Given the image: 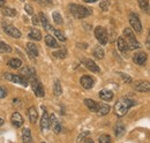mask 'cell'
<instances>
[{"label": "cell", "instance_id": "cell-51", "mask_svg": "<svg viewBox=\"0 0 150 143\" xmlns=\"http://www.w3.org/2000/svg\"><path fill=\"white\" fill-rule=\"evenodd\" d=\"M40 143H45V142H40Z\"/></svg>", "mask_w": 150, "mask_h": 143}, {"label": "cell", "instance_id": "cell-13", "mask_svg": "<svg viewBox=\"0 0 150 143\" xmlns=\"http://www.w3.org/2000/svg\"><path fill=\"white\" fill-rule=\"evenodd\" d=\"M82 62L86 66V68L89 69L90 72H94V73H99L100 72V68L98 67V65H96V62L93 61L91 59H83Z\"/></svg>", "mask_w": 150, "mask_h": 143}, {"label": "cell", "instance_id": "cell-47", "mask_svg": "<svg viewBox=\"0 0 150 143\" xmlns=\"http://www.w3.org/2000/svg\"><path fill=\"white\" fill-rule=\"evenodd\" d=\"M147 47H148V49L150 47V44H149V36H148V38H147Z\"/></svg>", "mask_w": 150, "mask_h": 143}, {"label": "cell", "instance_id": "cell-32", "mask_svg": "<svg viewBox=\"0 0 150 143\" xmlns=\"http://www.w3.org/2000/svg\"><path fill=\"white\" fill-rule=\"evenodd\" d=\"M124 133H125V127L122 124H117L115 126V136L117 137H120V136H122L124 135Z\"/></svg>", "mask_w": 150, "mask_h": 143}, {"label": "cell", "instance_id": "cell-49", "mask_svg": "<svg viewBox=\"0 0 150 143\" xmlns=\"http://www.w3.org/2000/svg\"><path fill=\"white\" fill-rule=\"evenodd\" d=\"M2 125H4V120L0 118V126H2Z\"/></svg>", "mask_w": 150, "mask_h": 143}, {"label": "cell", "instance_id": "cell-36", "mask_svg": "<svg viewBox=\"0 0 150 143\" xmlns=\"http://www.w3.org/2000/svg\"><path fill=\"white\" fill-rule=\"evenodd\" d=\"M109 6H110L109 0H103V1H100V4H99L100 9H102V11H104V12H106V11L109 9Z\"/></svg>", "mask_w": 150, "mask_h": 143}, {"label": "cell", "instance_id": "cell-39", "mask_svg": "<svg viewBox=\"0 0 150 143\" xmlns=\"http://www.w3.org/2000/svg\"><path fill=\"white\" fill-rule=\"evenodd\" d=\"M121 77H122V80L125 81V82H127V83H132V77L131 76H128V75H126V74H124V73H118Z\"/></svg>", "mask_w": 150, "mask_h": 143}, {"label": "cell", "instance_id": "cell-8", "mask_svg": "<svg viewBox=\"0 0 150 143\" xmlns=\"http://www.w3.org/2000/svg\"><path fill=\"white\" fill-rule=\"evenodd\" d=\"M30 82H31V87H33V90H34L35 95H36L37 97H44V95H45V92H44V88H43L42 83L38 81L37 77H35V79H34V80H31Z\"/></svg>", "mask_w": 150, "mask_h": 143}, {"label": "cell", "instance_id": "cell-40", "mask_svg": "<svg viewBox=\"0 0 150 143\" xmlns=\"http://www.w3.org/2000/svg\"><path fill=\"white\" fill-rule=\"evenodd\" d=\"M87 136H89V132H83V133H81V134L79 135V137H77V142H82V141L84 140V137H87Z\"/></svg>", "mask_w": 150, "mask_h": 143}, {"label": "cell", "instance_id": "cell-23", "mask_svg": "<svg viewBox=\"0 0 150 143\" xmlns=\"http://www.w3.org/2000/svg\"><path fill=\"white\" fill-rule=\"evenodd\" d=\"M28 115H29V120H30L33 124H35V122L37 121L38 113H37V111H36V108L34 106H31L28 110Z\"/></svg>", "mask_w": 150, "mask_h": 143}, {"label": "cell", "instance_id": "cell-20", "mask_svg": "<svg viewBox=\"0 0 150 143\" xmlns=\"http://www.w3.org/2000/svg\"><path fill=\"white\" fill-rule=\"evenodd\" d=\"M45 43H46V45H47L49 47H52V49H57V47H59V45H58V43H57L56 38H54V37H52L51 35L45 36Z\"/></svg>", "mask_w": 150, "mask_h": 143}, {"label": "cell", "instance_id": "cell-19", "mask_svg": "<svg viewBox=\"0 0 150 143\" xmlns=\"http://www.w3.org/2000/svg\"><path fill=\"white\" fill-rule=\"evenodd\" d=\"M27 52L30 54L31 57H34V58L38 57L37 45H35L34 43H28V44H27Z\"/></svg>", "mask_w": 150, "mask_h": 143}, {"label": "cell", "instance_id": "cell-9", "mask_svg": "<svg viewBox=\"0 0 150 143\" xmlns=\"http://www.w3.org/2000/svg\"><path fill=\"white\" fill-rule=\"evenodd\" d=\"M80 83H81V86H82L84 89L89 90L94 87L95 80L91 77V76H89V75H84V76H82V77H81Z\"/></svg>", "mask_w": 150, "mask_h": 143}, {"label": "cell", "instance_id": "cell-46", "mask_svg": "<svg viewBox=\"0 0 150 143\" xmlns=\"http://www.w3.org/2000/svg\"><path fill=\"white\" fill-rule=\"evenodd\" d=\"M84 2H88V4H93V2H96L97 0H83Z\"/></svg>", "mask_w": 150, "mask_h": 143}, {"label": "cell", "instance_id": "cell-42", "mask_svg": "<svg viewBox=\"0 0 150 143\" xmlns=\"http://www.w3.org/2000/svg\"><path fill=\"white\" fill-rule=\"evenodd\" d=\"M24 9H25V12H27L28 14H30V15L34 14V9H33V7H31L30 5H25V6H24Z\"/></svg>", "mask_w": 150, "mask_h": 143}, {"label": "cell", "instance_id": "cell-16", "mask_svg": "<svg viewBox=\"0 0 150 143\" xmlns=\"http://www.w3.org/2000/svg\"><path fill=\"white\" fill-rule=\"evenodd\" d=\"M42 108H43V115L40 118V128L47 129L49 128V114H47V111L45 110V107L42 106Z\"/></svg>", "mask_w": 150, "mask_h": 143}, {"label": "cell", "instance_id": "cell-3", "mask_svg": "<svg viewBox=\"0 0 150 143\" xmlns=\"http://www.w3.org/2000/svg\"><path fill=\"white\" fill-rule=\"evenodd\" d=\"M124 36L126 37V43H127L129 50H136V49H140V47H141V44L136 40L135 35H134V33L132 31V29L126 28V29L124 30Z\"/></svg>", "mask_w": 150, "mask_h": 143}, {"label": "cell", "instance_id": "cell-28", "mask_svg": "<svg viewBox=\"0 0 150 143\" xmlns=\"http://www.w3.org/2000/svg\"><path fill=\"white\" fill-rule=\"evenodd\" d=\"M21 65H22V61L18 59V58H13V59H11L9 61H8V66L11 67V68H14V69H18L21 67Z\"/></svg>", "mask_w": 150, "mask_h": 143}, {"label": "cell", "instance_id": "cell-50", "mask_svg": "<svg viewBox=\"0 0 150 143\" xmlns=\"http://www.w3.org/2000/svg\"><path fill=\"white\" fill-rule=\"evenodd\" d=\"M47 4H52V0H45Z\"/></svg>", "mask_w": 150, "mask_h": 143}, {"label": "cell", "instance_id": "cell-29", "mask_svg": "<svg viewBox=\"0 0 150 143\" xmlns=\"http://www.w3.org/2000/svg\"><path fill=\"white\" fill-rule=\"evenodd\" d=\"M93 55H94L96 59H103L104 58V51L100 46H96L94 50H93Z\"/></svg>", "mask_w": 150, "mask_h": 143}, {"label": "cell", "instance_id": "cell-43", "mask_svg": "<svg viewBox=\"0 0 150 143\" xmlns=\"http://www.w3.org/2000/svg\"><path fill=\"white\" fill-rule=\"evenodd\" d=\"M33 23H34L35 25L40 24V22H39V18H38V16H36V15H34V18H33Z\"/></svg>", "mask_w": 150, "mask_h": 143}, {"label": "cell", "instance_id": "cell-10", "mask_svg": "<svg viewBox=\"0 0 150 143\" xmlns=\"http://www.w3.org/2000/svg\"><path fill=\"white\" fill-rule=\"evenodd\" d=\"M20 74H21V76L22 77H24V79H27V80H34L35 77H36V75H35V71L34 69H31L30 67H27V66H24L23 68H21L20 69Z\"/></svg>", "mask_w": 150, "mask_h": 143}, {"label": "cell", "instance_id": "cell-18", "mask_svg": "<svg viewBox=\"0 0 150 143\" xmlns=\"http://www.w3.org/2000/svg\"><path fill=\"white\" fill-rule=\"evenodd\" d=\"M38 18H39V22H40V24L43 25V28H44L45 30H53V28L49 24L47 18H46V16H45V14L39 13V14H38Z\"/></svg>", "mask_w": 150, "mask_h": 143}, {"label": "cell", "instance_id": "cell-31", "mask_svg": "<svg viewBox=\"0 0 150 143\" xmlns=\"http://www.w3.org/2000/svg\"><path fill=\"white\" fill-rule=\"evenodd\" d=\"M52 18H53L54 23L58 24V25H61V24L64 23V20H62L61 14H60V13H58V12H53V14H52Z\"/></svg>", "mask_w": 150, "mask_h": 143}, {"label": "cell", "instance_id": "cell-25", "mask_svg": "<svg viewBox=\"0 0 150 143\" xmlns=\"http://www.w3.org/2000/svg\"><path fill=\"white\" fill-rule=\"evenodd\" d=\"M1 13L5 15V16H9V18H13L16 15V11L14 8H11V7H1Z\"/></svg>", "mask_w": 150, "mask_h": 143}, {"label": "cell", "instance_id": "cell-38", "mask_svg": "<svg viewBox=\"0 0 150 143\" xmlns=\"http://www.w3.org/2000/svg\"><path fill=\"white\" fill-rule=\"evenodd\" d=\"M53 55H54V57H57V58L64 59V58L66 57V51H65V50H59L58 52H54V53H53Z\"/></svg>", "mask_w": 150, "mask_h": 143}, {"label": "cell", "instance_id": "cell-48", "mask_svg": "<svg viewBox=\"0 0 150 143\" xmlns=\"http://www.w3.org/2000/svg\"><path fill=\"white\" fill-rule=\"evenodd\" d=\"M77 45L80 46V44H77ZM81 45H82V46H81L82 49H86V47H87V44H81Z\"/></svg>", "mask_w": 150, "mask_h": 143}, {"label": "cell", "instance_id": "cell-21", "mask_svg": "<svg viewBox=\"0 0 150 143\" xmlns=\"http://www.w3.org/2000/svg\"><path fill=\"white\" fill-rule=\"evenodd\" d=\"M99 97L105 102H110L113 98V92L111 90H102L99 92Z\"/></svg>", "mask_w": 150, "mask_h": 143}, {"label": "cell", "instance_id": "cell-5", "mask_svg": "<svg viewBox=\"0 0 150 143\" xmlns=\"http://www.w3.org/2000/svg\"><path fill=\"white\" fill-rule=\"evenodd\" d=\"M5 79L11 81V82H14V83H18V84H21L23 87H27L28 86V80L22 77L21 75H15V74H11V73H5Z\"/></svg>", "mask_w": 150, "mask_h": 143}, {"label": "cell", "instance_id": "cell-14", "mask_svg": "<svg viewBox=\"0 0 150 143\" xmlns=\"http://www.w3.org/2000/svg\"><path fill=\"white\" fill-rule=\"evenodd\" d=\"M147 53H144V52H137V53L134 54V57H133V61L136 64V65H140V66H143L144 64H146V61H147Z\"/></svg>", "mask_w": 150, "mask_h": 143}, {"label": "cell", "instance_id": "cell-17", "mask_svg": "<svg viewBox=\"0 0 150 143\" xmlns=\"http://www.w3.org/2000/svg\"><path fill=\"white\" fill-rule=\"evenodd\" d=\"M22 141L24 143H34V139L31 136L30 128H24L22 130Z\"/></svg>", "mask_w": 150, "mask_h": 143}, {"label": "cell", "instance_id": "cell-44", "mask_svg": "<svg viewBox=\"0 0 150 143\" xmlns=\"http://www.w3.org/2000/svg\"><path fill=\"white\" fill-rule=\"evenodd\" d=\"M5 4H6V0H0V8H1V7H4V6H5Z\"/></svg>", "mask_w": 150, "mask_h": 143}, {"label": "cell", "instance_id": "cell-35", "mask_svg": "<svg viewBox=\"0 0 150 143\" xmlns=\"http://www.w3.org/2000/svg\"><path fill=\"white\" fill-rule=\"evenodd\" d=\"M99 143H111V137L110 135H106V134H103L99 136Z\"/></svg>", "mask_w": 150, "mask_h": 143}, {"label": "cell", "instance_id": "cell-26", "mask_svg": "<svg viewBox=\"0 0 150 143\" xmlns=\"http://www.w3.org/2000/svg\"><path fill=\"white\" fill-rule=\"evenodd\" d=\"M110 112V106L109 105H106V104H98V106H97V112L96 113H98V114H100V115H105V114H108Z\"/></svg>", "mask_w": 150, "mask_h": 143}, {"label": "cell", "instance_id": "cell-45", "mask_svg": "<svg viewBox=\"0 0 150 143\" xmlns=\"http://www.w3.org/2000/svg\"><path fill=\"white\" fill-rule=\"evenodd\" d=\"M84 143H94V141H93L91 139H89V137H87V139H86V141H84Z\"/></svg>", "mask_w": 150, "mask_h": 143}, {"label": "cell", "instance_id": "cell-22", "mask_svg": "<svg viewBox=\"0 0 150 143\" xmlns=\"http://www.w3.org/2000/svg\"><path fill=\"white\" fill-rule=\"evenodd\" d=\"M135 89L140 92H148L150 89L149 82H139L137 84H135Z\"/></svg>", "mask_w": 150, "mask_h": 143}, {"label": "cell", "instance_id": "cell-37", "mask_svg": "<svg viewBox=\"0 0 150 143\" xmlns=\"http://www.w3.org/2000/svg\"><path fill=\"white\" fill-rule=\"evenodd\" d=\"M53 33H54V36H56L59 40H61V42H65V40H66V37H65V35H64V34H62L60 30H53Z\"/></svg>", "mask_w": 150, "mask_h": 143}, {"label": "cell", "instance_id": "cell-7", "mask_svg": "<svg viewBox=\"0 0 150 143\" xmlns=\"http://www.w3.org/2000/svg\"><path fill=\"white\" fill-rule=\"evenodd\" d=\"M129 23H131L132 28L135 30V33H141L142 31V24H141V21H140V18L139 16L136 15V14H134V13H132L131 15H129Z\"/></svg>", "mask_w": 150, "mask_h": 143}, {"label": "cell", "instance_id": "cell-4", "mask_svg": "<svg viewBox=\"0 0 150 143\" xmlns=\"http://www.w3.org/2000/svg\"><path fill=\"white\" fill-rule=\"evenodd\" d=\"M95 37H96V39H97L102 45H105V44H108V42H109L108 31H106V29L103 28V27H97V28L95 29Z\"/></svg>", "mask_w": 150, "mask_h": 143}, {"label": "cell", "instance_id": "cell-1", "mask_svg": "<svg viewBox=\"0 0 150 143\" xmlns=\"http://www.w3.org/2000/svg\"><path fill=\"white\" fill-rule=\"evenodd\" d=\"M134 104H135V102L129 99V98H121V99H119L115 103V105H114V112H115V114L118 117H124Z\"/></svg>", "mask_w": 150, "mask_h": 143}, {"label": "cell", "instance_id": "cell-41", "mask_svg": "<svg viewBox=\"0 0 150 143\" xmlns=\"http://www.w3.org/2000/svg\"><path fill=\"white\" fill-rule=\"evenodd\" d=\"M7 96V89L5 87H0V98H5Z\"/></svg>", "mask_w": 150, "mask_h": 143}, {"label": "cell", "instance_id": "cell-34", "mask_svg": "<svg viewBox=\"0 0 150 143\" xmlns=\"http://www.w3.org/2000/svg\"><path fill=\"white\" fill-rule=\"evenodd\" d=\"M139 5L141 9H143L144 12H149V0H139Z\"/></svg>", "mask_w": 150, "mask_h": 143}, {"label": "cell", "instance_id": "cell-15", "mask_svg": "<svg viewBox=\"0 0 150 143\" xmlns=\"http://www.w3.org/2000/svg\"><path fill=\"white\" fill-rule=\"evenodd\" d=\"M11 120H12V124L15 127H21V126L23 125V118H22V115L20 114L19 112H14L12 114Z\"/></svg>", "mask_w": 150, "mask_h": 143}, {"label": "cell", "instance_id": "cell-11", "mask_svg": "<svg viewBox=\"0 0 150 143\" xmlns=\"http://www.w3.org/2000/svg\"><path fill=\"white\" fill-rule=\"evenodd\" d=\"M49 127H51L52 130H53L56 134H59V133L61 132V126L59 124V121L57 120L54 114H52L51 117H49Z\"/></svg>", "mask_w": 150, "mask_h": 143}, {"label": "cell", "instance_id": "cell-6", "mask_svg": "<svg viewBox=\"0 0 150 143\" xmlns=\"http://www.w3.org/2000/svg\"><path fill=\"white\" fill-rule=\"evenodd\" d=\"M2 25H4V31L7 35H9L11 37H14V38H20L21 37L20 30L18 28H15L14 25L8 24V23H2Z\"/></svg>", "mask_w": 150, "mask_h": 143}, {"label": "cell", "instance_id": "cell-30", "mask_svg": "<svg viewBox=\"0 0 150 143\" xmlns=\"http://www.w3.org/2000/svg\"><path fill=\"white\" fill-rule=\"evenodd\" d=\"M53 92L56 96H60L62 93V88H61V84L59 82V80L54 81V84H53Z\"/></svg>", "mask_w": 150, "mask_h": 143}, {"label": "cell", "instance_id": "cell-33", "mask_svg": "<svg viewBox=\"0 0 150 143\" xmlns=\"http://www.w3.org/2000/svg\"><path fill=\"white\" fill-rule=\"evenodd\" d=\"M11 51H12V47L8 44H6L4 42H0V52L1 53H9Z\"/></svg>", "mask_w": 150, "mask_h": 143}, {"label": "cell", "instance_id": "cell-2", "mask_svg": "<svg viewBox=\"0 0 150 143\" xmlns=\"http://www.w3.org/2000/svg\"><path fill=\"white\" fill-rule=\"evenodd\" d=\"M69 11H71V13L73 14V16L75 18H83L93 14L91 8H87L84 6L76 5V4H72L69 6Z\"/></svg>", "mask_w": 150, "mask_h": 143}, {"label": "cell", "instance_id": "cell-12", "mask_svg": "<svg viewBox=\"0 0 150 143\" xmlns=\"http://www.w3.org/2000/svg\"><path fill=\"white\" fill-rule=\"evenodd\" d=\"M118 49H119V51H120L121 53L124 54V57H127L128 52L131 51L124 37H119V38H118Z\"/></svg>", "mask_w": 150, "mask_h": 143}, {"label": "cell", "instance_id": "cell-24", "mask_svg": "<svg viewBox=\"0 0 150 143\" xmlns=\"http://www.w3.org/2000/svg\"><path fill=\"white\" fill-rule=\"evenodd\" d=\"M28 37L31 39V40H40L42 39V34H40V31L38 30V29H31L30 30V33H29V35Z\"/></svg>", "mask_w": 150, "mask_h": 143}, {"label": "cell", "instance_id": "cell-27", "mask_svg": "<svg viewBox=\"0 0 150 143\" xmlns=\"http://www.w3.org/2000/svg\"><path fill=\"white\" fill-rule=\"evenodd\" d=\"M84 104H86V106L88 107L90 111H93V112H97V106H98V103H96L95 101L93 99H84Z\"/></svg>", "mask_w": 150, "mask_h": 143}]
</instances>
